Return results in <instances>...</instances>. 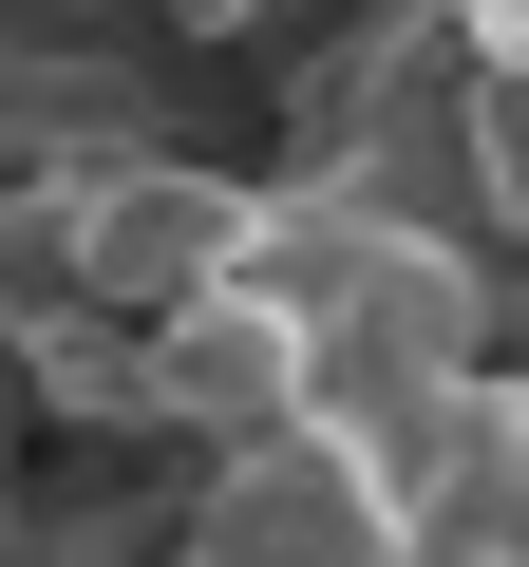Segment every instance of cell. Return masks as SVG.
Here are the masks:
<instances>
[{
    "label": "cell",
    "mask_w": 529,
    "mask_h": 567,
    "mask_svg": "<svg viewBox=\"0 0 529 567\" xmlns=\"http://www.w3.org/2000/svg\"><path fill=\"white\" fill-rule=\"evenodd\" d=\"M170 567H435V511L378 435L341 416H284V435H246L208 473V511L170 529Z\"/></svg>",
    "instance_id": "6da1fadb"
},
{
    "label": "cell",
    "mask_w": 529,
    "mask_h": 567,
    "mask_svg": "<svg viewBox=\"0 0 529 567\" xmlns=\"http://www.w3.org/2000/svg\"><path fill=\"white\" fill-rule=\"evenodd\" d=\"M246 246H264V189H227V171H76L58 189V265L95 284V303H133V341L152 322H189V303H227L246 284Z\"/></svg>",
    "instance_id": "7a4b0ae2"
},
{
    "label": "cell",
    "mask_w": 529,
    "mask_h": 567,
    "mask_svg": "<svg viewBox=\"0 0 529 567\" xmlns=\"http://www.w3.org/2000/svg\"><path fill=\"white\" fill-rule=\"evenodd\" d=\"M473 152H491V189H510V246H529V76H473Z\"/></svg>",
    "instance_id": "3957f363"
},
{
    "label": "cell",
    "mask_w": 529,
    "mask_h": 567,
    "mask_svg": "<svg viewBox=\"0 0 529 567\" xmlns=\"http://www.w3.org/2000/svg\"><path fill=\"white\" fill-rule=\"evenodd\" d=\"M170 20H246V0H170Z\"/></svg>",
    "instance_id": "277c9868"
}]
</instances>
